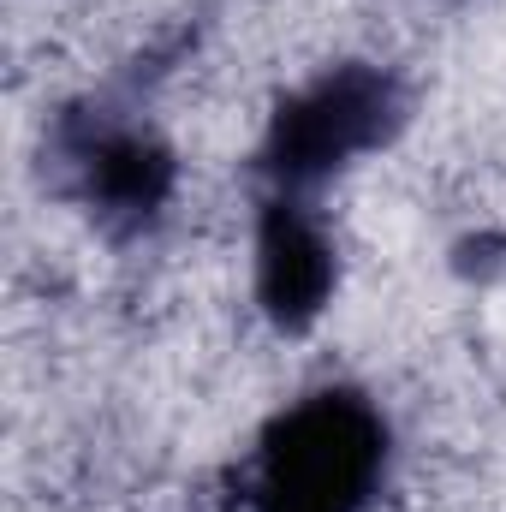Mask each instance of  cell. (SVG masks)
<instances>
[{"label":"cell","instance_id":"6da1fadb","mask_svg":"<svg viewBox=\"0 0 506 512\" xmlns=\"http://www.w3.org/2000/svg\"><path fill=\"white\" fill-rule=\"evenodd\" d=\"M381 477V423L352 393L292 405L256 459V512H364Z\"/></svg>","mask_w":506,"mask_h":512},{"label":"cell","instance_id":"7a4b0ae2","mask_svg":"<svg viewBox=\"0 0 506 512\" xmlns=\"http://www.w3.org/2000/svg\"><path fill=\"white\" fill-rule=\"evenodd\" d=\"M393 120V84L381 72H334L322 78L316 90H304L280 126H274V149H268V167L298 185V179H316L328 167H340L346 155L381 143V131Z\"/></svg>","mask_w":506,"mask_h":512},{"label":"cell","instance_id":"3957f363","mask_svg":"<svg viewBox=\"0 0 506 512\" xmlns=\"http://www.w3.org/2000/svg\"><path fill=\"white\" fill-rule=\"evenodd\" d=\"M328 286H334V251H328V239L292 203H274L268 221H262V304L286 328H298V322H310L322 310Z\"/></svg>","mask_w":506,"mask_h":512},{"label":"cell","instance_id":"277c9868","mask_svg":"<svg viewBox=\"0 0 506 512\" xmlns=\"http://www.w3.org/2000/svg\"><path fill=\"white\" fill-rule=\"evenodd\" d=\"M78 167H84L90 197L108 209H126V215L155 209L167 191V155L137 131H96L78 149Z\"/></svg>","mask_w":506,"mask_h":512}]
</instances>
